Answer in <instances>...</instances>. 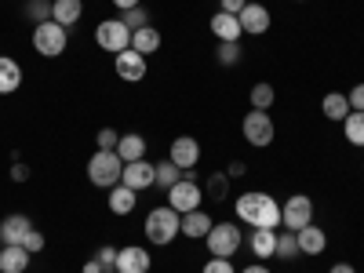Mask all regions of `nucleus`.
Listing matches in <instances>:
<instances>
[{
    "label": "nucleus",
    "instance_id": "obj_1",
    "mask_svg": "<svg viewBox=\"0 0 364 273\" xmlns=\"http://www.w3.org/2000/svg\"><path fill=\"white\" fill-rule=\"evenodd\" d=\"M233 208H237V219L245 226H252V230H277L281 226V204L262 190L240 193L233 200Z\"/></svg>",
    "mask_w": 364,
    "mask_h": 273
},
{
    "label": "nucleus",
    "instance_id": "obj_2",
    "mask_svg": "<svg viewBox=\"0 0 364 273\" xmlns=\"http://www.w3.org/2000/svg\"><path fill=\"white\" fill-rule=\"evenodd\" d=\"M142 233H146V240H149L154 248H164V245H171V240L182 233V215H178L175 208L161 204V208H154V211L146 215Z\"/></svg>",
    "mask_w": 364,
    "mask_h": 273
},
{
    "label": "nucleus",
    "instance_id": "obj_3",
    "mask_svg": "<svg viewBox=\"0 0 364 273\" xmlns=\"http://www.w3.org/2000/svg\"><path fill=\"white\" fill-rule=\"evenodd\" d=\"M120 175H124V161L117 157V149H95L87 161V182L99 190H113Z\"/></svg>",
    "mask_w": 364,
    "mask_h": 273
},
{
    "label": "nucleus",
    "instance_id": "obj_4",
    "mask_svg": "<svg viewBox=\"0 0 364 273\" xmlns=\"http://www.w3.org/2000/svg\"><path fill=\"white\" fill-rule=\"evenodd\" d=\"M204 245H208L211 259H233L240 252V245H245V233H240L237 223H215L211 233L204 237Z\"/></svg>",
    "mask_w": 364,
    "mask_h": 273
},
{
    "label": "nucleus",
    "instance_id": "obj_5",
    "mask_svg": "<svg viewBox=\"0 0 364 273\" xmlns=\"http://www.w3.org/2000/svg\"><path fill=\"white\" fill-rule=\"evenodd\" d=\"M29 41H33V51H37V55L58 58V55L66 51V44H70V29L48 18V22H37V26H33V37H29Z\"/></svg>",
    "mask_w": 364,
    "mask_h": 273
},
{
    "label": "nucleus",
    "instance_id": "obj_6",
    "mask_svg": "<svg viewBox=\"0 0 364 273\" xmlns=\"http://www.w3.org/2000/svg\"><path fill=\"white\" fill-rule=\"evenodd\" d=\"M240 132H245L248 146H255V149H266L273 139H277V124H273L269 109H248L245 120H240Z\"/></svg>",
    "mask_w": 364,
    "mask_h": 273
},
{
    "label": "nucleus",
    "instance_id": "obj_7",
    "mask_svg": "<svg viewBox=\"0 0 364 273\" xmlns=\"http://www.w3.org/2000/svg\"><path fill=\"white\" fill-rule=\"evenodd\" d=\"M95 44H99L102 51L120 55V51L132 48V29L124 26V18H102V22L95 26Z\"/></svg>",
    "mask_w": 364,
    "mask_h": 273
},
{
    "label": "nucleus",
    "instance_id": "obj_8",
    "mask_svg": "<svg viewBox=\"0 0 364 273\" xmlns=\"http://www.w3.org/2000/svg\"><path fill=\"white\" fill-rule=\"evenodd\" d=\"M310 223H314V200L306 193H295V197H288L281 204V226L284 230L299 233L302 226H310Z\"/></svg>",
    "mask_w": 364,
    "mask_h": 273
},
{
    "label": "nucleus",
    "instance_id": "obj_9",
    "mask_svg": "<svg viewBox=\"0 0 364 273\" xmlns=\"http://www.w3.org/2000/svg\"><path fill=\"white\" fill-rule=\"evenodd\" d=\"M168 193V208H175L178 215H186V211H197L204 204V190H200V182H190V178H178Z\"/></svg>",
    "mask_w": 364,
    "mask_h": 273
},
{
    "label": "nucleus",
    "instance_id": "obj_10",
    "mask_svg": "<svg viewBox=\"0 0 364 273\" xmlns=\"http://www.w3.org/2000/svg\"><path fill=\"white\" fill-rule=\"evenodd\" d=\"M237 18H240V33H248V37H262V33H269V26H273L269 8L266 4H255V0H248L245 11H240Z\"/></svg>",
    "mask_w": 364,
    "mask_h": 273
},
{
    "label": "nucleus",
    "instance_id": "obj_11",
    "mask_svg": "<svg viewBox=\"0 0 364 273\" xmlns=\"http://www.w3.org/2000/svg\"><path fill=\"white\" fill-rule=\"evenodd\" d=\"M168 161L175 164V168H197V161H200V142L193 139V135H178V139H171V146H168Z\"/></svg>",
    "mask_w": 364,
    "mask_h": 273
},
{
    "label": "nucleus",
    "instance_id": "obj_12",
    "mask_svg": "<svg viewBox=\"0 0 364 273\" xmlns=\"http://www.w3.org/2000/svg\"><path fill=\"white\" fill-rule=\"evenodd\" d=\"M113 70L124 84H139V80H146V55H139L132 48L120 51V55H113Z\"/></svg>",
    "mask_w": 364,
    "mask_h": 273
},
{
    "label": "nucleus",
    "instance_id": "obj_13",
    "mask_svg": "<svg viewBox=\"0 0 364 273\" xmlns=\"http://www.w3.org/2000/svg\"><path fill=\"white\" fill-rule=\"evenodd\" d=\"M120 182H124V186H132L135 193L157 186V164H149L146 157H142V161H132V164H124V175H120Z\"/></svg>",
    "mask_w": 364,
    "mask_h": 273
},
{
    "label": "nucleus",
    "instance_id": "obj_14",
    "mask_svg": "<svg viewBox=\"0 0 364 273\" xmlns=\"http://www.w3.org/2000/svg\"><path fill=\"white\" fill-rule=\"evenodd\" d=\"M149 266H154V255H149L142 245H124L117 248V266L120 273H149Z\"/></svg>",
    "mask_w": 364,
    "mask_h": 273
},
{
    "label": "nucleus",
    "instance_id": "obj_15",
    "mask_svg": "<svg viewBox=\"0 0 364 273\" xmlns=\"http://www.w3.org/2000/svg\"><path fill=\"white\" fill-rule=\"evenodd\" d=\"M29 230H33V219L22 215V211H11V215L0 219V245H22Z\"/></svg>",
    "mask_w": 364,
    "mask_h": 273
},
{
    "label": "nucleus",
    "instance_id": "obj_16",
    "mask_svg": "<svg viewBox=\"0 0 364 273\" xmlns=\"http://www.w3.org/2000/svg\"><path fill=\"white\" fill-rule=\"evenodd\" d=\"M29 255L22 245H0V273H26L29 269Z\"/></svg>",
    "mask_w": 364,
    "mask_h": 273
},
{
    "label": "nucleus",
    "instance_id": "obj_17",
    "mask_svg": "<svg viewBox=\"0 0 364 273\" xmlns=\"http://www.w3.org/2000/svg\"><path fill=\"white\" fill-rule=\"evenodd\" d=\"M211 215L204 208H197V211H186V215H182V237H190V240H204L208 233H211Z\"/></svg>",
    "mask_w": 364,
    "mask_h": 273
},
{
    "label": "nucleus",
    "instance_id": "obj_18",
    "mask_svg": "<svg viewBox=\"0 0 364 273\" xmlns=\"http://www.w3.org/2000/svg\"><path fill=\"white\" fill-rule=\"evenodd\" d=\"M295 237H299V255H321L328 248V233L321 226H314V223L302 226Z\"/></svg>",
    "mask_w": 364,
    "mask_h": 273
},
{
    "label": "nucleus",
    "instance_id": "obj_19",
    "mask_svg": "<svg viewBox=\"0 0 364 273\" xmlns=\"http://www.w3.org/2000/svg\"><path fill=\"white\" fill-rule=\"evenodd\" d=\"M248 248H252V255H255L259 262L273 259V255H277V230H252Z\"/></svg>",
    "mask_w": 364,
    "mask_h": 273
},
{
    "label": "nucleus",
    "instance_id": "obj_20",
    "mask_svg": "<svg viewBox=\"0 0 364 273\" xmlns=\"http://www.w3.org/2000/svg\"><path fill=\"white\" fill-rule=\"evenodd\" d=\"M109 211H113V215H132V211H135V204H139V193L132 190V186H124V182H117V186L109 190Z\"/></svg>",
    "mask_w": 364,
    "mask_h": 273
},
{
    "label": "nucleus",
    "instance_id": "obj_21",
    "mask_svg": "<svg viewBox=\"0 0 364 273\" xmlns=\"http://www.w3.org/2000/svg\"><path fill=\"white\" fill-rule=\"evenodd\" d=\"M84 15V0H51V22L58 26H77Z\"/></svg>",
    "mask_w": 364,
    "mask_h": 273
},
{
    "label": "nucleus",
    "instance_id": "obj_22",
    "mask_svg": "<svg viewBox=\"0 0 364 273\" xmlns=\"http://www.w3.org/2000/svg\"><path fill=\"white\" fill-rule=\"evenodd\" d=\"M22 87V66L11 55H0V95H15Z\"/></svg>",
    "mask_w": 364,
    "mask_h": 273
},
{
    "label": "nucleus",
    "instance_id": "obj_23",
    "mask_svg": "<svg viewBox=\"0 0 364 273\" xmlns=\"http://www.w3.org/2000/svg\"><path fill=\"white\" fill-rule=\"evenodd\" d=\"M161 44H164V37H161V29H154V26H142V29L132 33V51H139L146 58L154 51H161Z\"/></svg>",
    "mask_w": 364,
    "mask_h": 273
},
{
    "label": "nucleus",
    "instance_id": "obj_24",
    "mask_svg": "<svg viewBox=\"0 0 364 273\" xmlns=\"http://www.w3.org/2000/svg\"><path fill=\"white\" fill-rule=\"evenodd\" d=\"M117 157L124 161V164H132V161H142V157H146V139H142L139 132L120 135V142H117Z\"/></svg>",
    "mask_w": 364,
    "mask_h": 273
},
{
    "label": "nucleus",
    "instance_id": "obj_25",
    "mask_svg": "<svg viewBox=\"0 0 364 273\" xmlns=\"http://www.w3.org/2000/svg\"><path fill=\"white\" fill-rule=\"evenodd\" d=\"M211 33H215L219 41H240V18L226 15V11H215L211 15Z\"/></svg>",
    "mask_w": 364,
    "mask_h": 273
},
{
    "label": "nucleus",
    "instance_id": "obj_26",
    "mask_svg": "<svg viewBox=\"0 0 364 273\" xmlns=\"http://www.w3.org/2000/svg\"><path fill=\"white\" fill-rule=\"evenodd\" d=\"M321 113L328 120H339V124H343V120L350 117V99L343 95V91H328V95L321 99Z\"/></svg>",
    "mask_w": 364,
    "mask_h": 273
},
{
    "label": "nucleus",
    "instance_id": "obj_27",
    "mask_svg": "<svg viewBox=\"0 0 364 273\" xmlns=\"http://www.w3.org/2000/svg\"><path fill=\"white\" fill-rule=\"evenodd\" d=\"M343 135L350 146H364V113L360 109H350V117L343 120Z\"/></svg>",
    "mask_w": 364,
    "mask_h": 273
},
{
    "label": "nucleus",
    "instance_id": "obj_28",
    "mask_svg": "<svg viewBox=\"0 0 364 273\" xmlns=\"http://www.w3.org/2000/svg\"><path fill=\"white\" fill-rule=\"evenodd\" d=\"M273 102H277V91H273L269 80L252 84V109H273Z\"/></svg>",
    "mask_w": 364,
    "mask_h": 273
},
{
    "label": "nucleus",
    "instance_id": "obj_29",
    "mask_svg": "<svg viewBox=\"0 0 364 273\" xmlns=\"http://www.w3.org/2000/svg\"><path fill=\"white\" fill-rule=\"evenodd\" d=\"M277 259H299V237L291 230H277Z\"/></svg>",
    "mask_w": 364,
    "mask_h": 273
},
{
    "label": "nucleus",
    "instance_id": "obj_30",
    "mask_svg": "<svg viewBox=\"0 0 364 273\" xmlns=\"http://www.w3.org/2000/svg\"><path fill=\"white\" fill-rule=\"evenodd\" d=\"M240 41H219V48H215V58H219V66H237L240 63Z\"/></svg>",
    "mask_w": 364,
    "mask_h": 273
},
{
    "label": "nucleus",
    "instance_id": "obj_31",
    "mask_svg": "<svg viewBox=\"0 0 364 273\" xmlns=\"http://www.w3.org/2000/svg\"><path fill=\"white\" fill-rule=\"evenodd\" d=\"M22 11H26V18L29 22H48L51 18V0H26V4H22Z\"/></svg>",
    "mask_w": 364,
    "mask_h": 273
},
{
    "label": "nucleus",
    "instance_id": "obj_32",
    "mask_svg": "<svg viewBox=\"0 0 364 273\" xmlns=\"http://www.w3.org/2000/svg\"><path fill=\"white\" fill-rule=\"evenodd\" d=\"M178 178H182V168H175L171 161H161V164H157V186H161V190H171Z\"/></svg>",
    "mask_w": 364,
    "mask_h": 273
},
{
    "label": "nucleus",
    "instance_id": "obj_33",
    "mask_svg": "<svg viewBox=\"0 0 364 273\" xmlns=\"http://www.w3.org/2000/svg\"><path fill=\"white\" fill-rule=\"evenodd\" d=\"M226 190H230V175H226V171H211V178H208V193H211V200H223Z\"/></svg>",
    "mask_w": 364,
    "mask_h": 273
},
{
    "label": "nucleus",
    "instance_id": "obj_34",
    "mask_svg": "<svg viewBox=\"0 0 364 273\" xmlns=\"http://www.w3.org/2000/svg\"><path fill=\"white\" fill-rule=\"evenodd\" d=\"M120 18H124V26L132 29V33H135V29H142V26H154V22H149V11H146L142 4H139V8H132V11H124Z\"/></svg>",
    "mask_w": 364,
    "mask_h": 273
},
{
    "label": "nucleus",
    "instance_id": "obj_35",
    "mask_svg": "<svg viewBox=\"0 0 364 273\" xmlns=\"http://www.w3.org/2000/svg\"><path fill=\"white\" fill-rule=\"evenodd\" d=\"M44 245H48V240H44V233H41L37 226L29 230V233H26V240H22V248H26L29 255H41V252H44Z\"/></svg>",
    "mask_w": 364,
    "mask_h": 273
},
{
    "label": "nucleus",
    "instance_id": "obj_36",
    "mask_svg": "<svg viewBox=\"0 0 364 273\" xmlns=\"http://www.w3.org/2000/svg\"><path fill=\"white\" fill-rule=\"evenodd\" d=\"M117 142H120V132H117V128H102V132L95 135V146H99V149H117Z\"/></svg>",
    "mask_w": 364,
    "mask_h": 273
},
{
    "label": "nucleus",
    "instance_id": "obj_37",
    "mask_svg": "<svg viewBox=\"0 0 364 273\" xmlns=\"http://www.w3.org/2000/svg\"><path fill=\"white\" fill-rule=\"evenodd\" d=\"M200 273H237V269H233V259H208Z\"/></svg>",
    "mask_w": 364,
    "mask_h": 273
},
{
    "label": "nucleus",
    "instance_id": "obj_38",
    "mask_svg": "<svg viewBox=\"0 0 364 273\" xmlns=\"http://www.w3.org/2000/svg\"><path fill=\"white\" fill-rule=\"evenodd\" d=\"M95 259H99L106 269H113V266H117V248H113V245H102V248L95 252Z\"/></svg>",
    "mask_w": 364,
    "mask_h": 273
},
{
    "label": "nucleus",
    "instance_id": "obj_39",
    "mask_svg": "<svg viewBox=\"0 0 364 273\" xmlns=\"http://www.w3.org/2000/svg\"><path fill=\"white\" fill-rule=\"evenodd\" d=\"M346 99H350V109H360L364 113V84H353L346 91Z\"/></svg>",
    "mask_w": 364,
    "mask_h": 273
},
{
    "label": "nucleus",
    "instance_id": "obj_40",
    "mask_svg": "<svg viewBox=\"0 0 364 273\" xmlns=\"http://www.w3.org/2000/svg\"><path fill=\"white\" fill-rule=\"evenodd\" d=\"M245 4H248V0H219V11H226V15H240V11H245Z\"/></svg>",
    "mask_w": 364,
    "mask_h": 273
},
{
    "label": "nucleus",
    "instance_id": "obj_41",
    "mask_svg": "<svg viewBox=\"0 0 364 273\" xmlns=\"http://www.w3.org/2000/svg\"><path fill=\"white\" fill-rule=\"evenodd\" d=\"M26 178H29V168H26L22 161H15V164H11V182H26Z\"/></svg>",
    "mask_w": 364,
    "mask_h": 273
},
{
    "label": "nucleus",
    "instance_id": "obj_42",
    "mask_svg": "<svg viewBox=\"0 0 364 273\" xmlns=\"http://www.w3.org/2000/svg\"><path fill=\"white\" fill-rule=\"evenodd\" d=\"M245 171H248V164H245V161H233V164L226 168V175H230V178H240Z\"/></svg>",
    "mask_w": 364,
    "mask_h": 273
},
{
    "label": "nucleus",
    "instance_id": "obj_43",
    "mask_svg": "<svg viewBox=\"0 0 364 273\" xmlns=\"http://www.w3.org/2000/svg\"><path fill=\"white\" fill-rule=\"evenodd\" d=\"M102 269H106V266H102L99 259H91V262H84V269H80V273H102Z\"/></svg>",
    "mask_w": 364,
    "mask_h": 273
},
{
    "label": "nucleus",
    "instance_id": "obj_44",
    "mask_svg": "<svg viewBox=\"0 0 364 273\" xmlns=\"http://www.w3.org/2000/svg\"><path fill=\"white\" fill-rule=\"evenodd\" d=\"M113 4H117L120 11H132V8H139V4H142V0H113Z\"/></svg>",
    "mask_w": 364,
    "mask_h": 273
},
{
    "label": "nucleus",
    "instance_id": "obj_45",
    "mask_svg": "<svg viewBox=\"0 0 364 273\" xmlns=\"http://www.w3.org/2000/svg\"><path fill=\"white\" fill-rule=\"evenodd\" d=\"M240 273H269V266H266V262H252V266H245Z\"/></svg>",
    "mask_w": 364,
    "mask_h": 273
},
{
    "label": "nucleus",
    "instance_id": "obj_46",
    "mask_svg": "<svg viewBox=\"0 0 364 273\" xmlns=\"http://www.w3.org/2000/svg\"><path fill=\"white\" fill-rule=\"evenodd\" d=\"M328 273H357V269H353V266H350V262H336V266H331V269H328Z\"/></svg>",
    "mask_w": 364,
    "mask_h": 273
},
{
    "label": "nucleus",
    "instance_id": "obj_47",
    "mask_svg": "<svg viewBox=\"0 0 364 273\" xmlns=\"http://www.w3.org/2000/svg\"><path fill=\"white\" fill-rule=\"evenodd\" d=\"M102 273H120V269H102Z\"/></svg>",
    "mask_w": 364,
    "mask_h": 273
},
{
    "label": "nucleus",
    "instance_id": "obj_48",
    "mask_svg": "<svg viewBox=\"0 0 364 273\" xmlns=\"http://www.w3.org/2000/svg\"><path fill=\"white\" fill-rule=\"evenodd\" d=\"M299 4H306V0H299Z\"/></svg>",
    "mask_w": 364,
    "mask_h": 273
}]
</instances>
